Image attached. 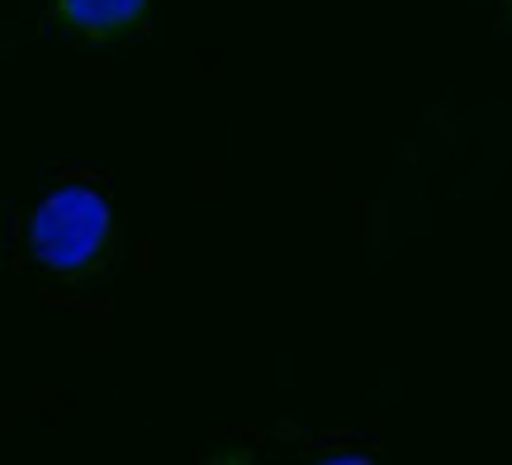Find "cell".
Returning <instances> with one entry per match:
<instances>
[{"instance_id": "1", "label": "cell", "mask_w": 512, "mask_h": 465, "mask_svg": "<svg viewBox=\"0 0 512 465\" xmlns=\"http://www.w3.org/2000/svg\"><path fill=\"white\" fill-rule=\"evenodd\" d=\"M110 242V200L91 186H62L34 209L29 247L53 271H86Z\"/></svg>"}, {"instance_id": "2", "label": "cell", "mask_w": 512, "mask_h": 465, "mask_svg": "<svg viewBox=\"0 0 512 465\" xmlns=\"http://www.w3.org/2000/svg\"><path fill=\"white\" fill-rule=\"evenodd\" d=\"M62 15L72 19L76 29H91V34H110V29H124L133 19H143L147 0H57Z\"/></svg>"}]
</instances>
